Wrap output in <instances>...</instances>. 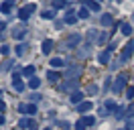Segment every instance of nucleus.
<instances>
[{"instance_id":"a19ab883","label":"nucleus","mask_w":134,"mask_h":130,"mask_svg":"<svg viewBox=\"0 0 134 130\" xmlns=\"http://www.w3.org/2000/svg\"><path fill=\"white\" fill-rule=\"evenodd\" d=\"M2 122H4V116H2V114H0V124H2Z\"/></svg>"},{"instance_id":"bb28decb","label":"nucleus","mask_w":134,"mask_h":130,"mask_svg":"<svg viewBox=\"0 0 134 130\" xmlns=\"http://www.w3.org/2000/svg\"><path fill=\"white\" fill-rule=\"evenodd\" d=\"M25 51H26V45H16V47H14V53H16L18 57L25 55Z\"/></svg>"},{"instance_id":"aec40b11","label":"nucleus","mask_w":134,"mask_h":130,"mask_svg":"<svg viewBox=\"0 0 134 130\" xmlns=\"http://www.w3.org/2000/svg\"><path fill=\"white\" fill-rule=\"evenodd\" d=\"M25 35H26V32H25V29H18V26L14 29V31H12V37H14L16 41H18V39H23Z\"/></svg>"},{"instance_id":"20e7f679","label":"nucleus","mask_w":134,"mask_h":130,"mask_svg":"<svg viewBox=\"0 0 134 130\" xmlns=\"http://www.w3.org/2000/svg\"><path fill=\"white\" fill-rule=\"evenodd\" d=\"M77 85H79V79H67L63 85H61V89L63 91H75Z\"/></svg>"},{"instance_id":"e433bc0d","label":"nucleus","mask_w":134,"mask_h":130,"mask_svg":"<svg viewBox=\"0 0 134 130\" xmlns=\"http://www.w3.org/2000/svg\"><path fill=\"white\" fill-rule=\"evenodd\" d=\"M75 128H77V130H83V128H85L83 120H79V122H77V124H75Z\"/></svg>"},{"instance_id":"4be33fe9","label":"nucleus","mask_w":134,"mask_h":130,"mask_svg":"<svg viewBox=\"0 0 134 130\" xmlns=\"http://www.w3.org/2000/svg\"><path fill=\"white\" fill-rule=\"evenodd\" d=\"M23 75H26V77H35V67H33V65L25 67V69H23Z\"/></svg>"},{"instance_id":"4468645a","label":"nucleus","mask_w":134,"mask_h":130,"mask_svg":"<svg viewBox=\"0 0 134 130\" xmlns=\"http://www.w3.org/2000/svg\"><path fill=\"white\" fill-rule=\"evenodd\" d=\"M120 31H122V35L130 37V35H132V26H130L128 23H122V24H120Z\"/></svg>"},{"instance_id":"f704fd0d","label":"nucleus","mask_w":134,"mask_h":130,"mask_svg":"<svg viewBox=\"0 0 134 130\" xmlns=\"http://www.w3.org/2000/svg\"><path fill=\"white\" fill-rule=\"evenodd\" d=\"M126 96L132 100V98H134V88H128V89H126Z\"/></svg>"},{"instance_id":"c85d7f7f","label":"nucleus","mask_w":134,"mask_h":130,"mask_svg":"<svg viewBox=\"0 0 134 130\" xmlns=\"http://www.w3.org/2000/svg\"><path fill=\"white\" fill-rule=\"evenodd\" d=\"M53 6L55 8H63V6H67V2L65 0H53Z\"/></svg>"},{"instance_id":"dca6fc26","label":"nucleus","mask_w":134,"mask_h":130,"mask_svg":"<svg viewBox=\"0 0 134 130\" xmlns=\"http://www.w3.org/2000/svg\"><path fill=\"white\" fill-rule=\"evenodd\" d=\"M47 79L53 83V81H59V79H61V75H59L57 71H51V69H49V73H47Z\"/></svg>"},{"instance_id":"2eb2a0df","label":"nucleus","mask_w":134,"mask_h":130,"mask_svg":"<svg viewBox=\"0 0 134 130\" xmlns=\"http://www.w3.org/2000/svg\"><path fill=\"white\" fill-rule=\"evenodd\" d=\"M10 10H12V0H6L2 6H0V12H4V14H8Z\"/></svg>"},{"instance_id":"c9c22d12","label":"nucleus","mask_w":134,"mask_h":130,"mask_svg":"<svg viewBox=\"0 0 134 130\" xmlns=\"http://www.w3.org/2000/svg\"><path fill=\"white\" fill-rule=\"evenodd\" d=\"M10 65H12V63H10V61H6V63H4V65H0V67H2V71H8V69H10Z\"/></svg>"},{"instance_id":"c03bdc74","label":"nucleus","mask_w":134,"mask_h":130,"mask_svg":"<svg viewBox=\"0 0 134 130\" xmlns=\"http://www.w3.org/2000/svg\"><path fill=\"white\" fill-rule=\"evenodd\" d=\"M130 130H134V128H130Z\"/></svg>"},{"instance_id":"f257e3e1","label":"nucleus","mask_w":134,"mask_h":130,"mask_svg":"<svg viewBox=\"0 0 134 130\" xmlns=\"http://www.w3.org/2000/svg\"><path fill=\"white\" fill-rule=\"evenodd\" d=\"M126 81H128V77H126V75H118L116 81L112 83V91H114V94H120V91H124Z\"/></svg>"},{"instance_id":"473e14b6","label":"nucleus","mask_w":134,"mask_h":130,"mask_svg":"<svg viewBox=\"0 0 134 130\" xmlns=\"http://www.w3.org/2000/svg\"><path fill=\"white\" fill-rule=\"evenodd\" d=\"M8 51H10L8 45H2V47H0V53H2V55H8Z\"/></svg>"},{"instance_id":"c756f323","label":"nucleus","mask_w":134,"mask_h":130,"mask_svg":"<svg viewBox=\"0 0 134 130\" xmlns=\"http://www.w3.org/2000/svg\"><path fill=\"white\" fill-rule=\"evenodd\" d=\"M26 114H31V116H35V114H37V106H35V104L26 106Z\"/></svg>"},{"instance_id":"6ab92c4d","label":"nucleus","mask_w":134,"mask_h":130,"mask_svg":"<svg viewBox=\"0 0 134 130\" xmlns=\"http://www.w3.org/2000/svg\"><path fill=\"white\" fill-rule=\"evenodd\" d=\"M92 108H93L92 102H81V104H79V112H81V114H83V112H90Z\"/></svg>"},{"instance_id":"9b49d317","label":"nucleus","mask_w":134,"mask_h":130,"mask_svg":"<svg viewBox=\"0 0 134 130\" xmlns=\"http://www.w3.org/2000/svg\"><path fill=\"white\" fill-rule=\"evenodd\" d=\"M110 53H112V51H108V49H104V51L100 53V57H98V61H100L102 65H108V63H110Z\"/></svg>"},{"instance_id":"f03ea898","label":"nucleus","mask_w":134,"mask_h":130,"mask_svg":"<svg viewBox=\"0 0 134 130\" xmlns=\"http://www.w3.org/2000/svg\"><path fill=\"white\" fill-rule=\"evenodd\" d=\"M35 8H37L35 4H26V6H23L20 10H18V18H20V20H29V16L35 12Z\"/></svg>"},{"instance_id":"423d86ee","label":"nucleus","mask_w":134,"mask_h":130,"mask_svg":"<svg viewBox=\"0 0 134 130\" xmlns=\"http://www.w3.org/2000/svg\"><path fill=\"white\" fill-rule=\"evenodd\" d=\"M18 128H31V130H37V124H35V120L20 118V120H18Z\"/></svg>"},{"instance_id":"4c0bfd02","label":"nucleus","mask_w":134,"mask_h":130,"mask_svg":"<svg viewBox=\"0 0 134 130\" xmlns=\"http://www.w3.org/2000/svg\"><path fill=\"white\" fill-rule=\"evenodd\" d=\"M41 94H33V96H31V100H33V102H39V100H41Z\"/></svg>"},{"instance_id":"f3484780","label":"nucleus","mask_w":134,"mask_h":130,"mask_svg":"<svg viewBox=\"0 0 134 130\" xmlns=\"http://www.w3.org/2000/svg\"><path fill=\"white\" fill-rule=\"evenodd\" d=\"M69 100H71L73 104H81V100H83V96H81L79 91H73V94H71V98H69Z\"/></svg>"},{"instance_id":"a878e982","label":"nucleus","mask_w":134,"mask_h":130,"mask_svg":"<svg viewBox=\"0 0 134 130\" xmlns=\"http://www.w3.org/2000/svg\"><path fill=\"white\" fill-rule=\"evenodd\" d=\"M77 16H79V18H87V16H90V8H85V6H81V10H79V12H77Z\"/></svg>"},{"instance_id":"2f4dec72","label":"nucleus","mask_w":134,"mask_h":130,"mask_svg":"<svg viewBox=\"0 0 134 130\" xmlns=\"http://www.w3.org/2000/svg\"><path fill=\"white\" fill-rule=\"evenodd\" d=\"M87 91H90V94H96V91H98V85H96V83H90V85H87Z\"/></svg>"},{"instance_id":"6e6552de","label":"nucleus","mask_w":134,"mask_h":130,"mask_svg":"<svg viewBox=\"0 0 134 130\" xmlns=\"http://www.w3.org/2000/svg\"><path fill=\"white\" fill-rule=\"evenodd\" d=\"M79 73H81V67H79V65H73L71 69H67V79H77Z\"/></svg>"},{"instance_id":"f8f14e48","label":"nucleus","mask_w":134,"mask_h":130,"mask_svg":"<svg viewBox=\"0 0 134 130\" xmlns=\"http://www.w3.org/2000/svg\"><path fill=\"white\" fill-rule=\"evenodd\" d=\"M81 2H83L85 8H90V10H93V12L100 10V2H96V0H81Z\"/></svg>"},{"instance_id":"412c9836","label":"nucleus","mask_w":134,"mask_h":130,"mask_svg":"<svg viewBox=\"0 0 134 130\" xmlns=\"http://www.w3.org/2000/svg\"><path fill=\"white\" fill-rule=\"evenodd\" d=\"M39 85H41V79H39V77H31V79H29V88L31 89H37Z\"/></svg>"},{"instance_id":"1a4fd4ad","label":"nucleus","mask_w":134,"mask_h":130,"mask_svg":"<svg viewBox=\"0 0 134 130\" xmlns=\"http://www.w3.org/2000/svg\"><path fill=\"white\" fill-rule=\"evenodd\" d=\"M77 18H79V16H77L75 12H71V10H69V12H65V16H63L65 24H75V23H77Z\"/></svg>"},{"instance_id":"5701e85b","label":"nucleus","mask_w":134,"mask_h":130,"mask_svg":"<svg viewBox=\"0 0 134 130\" xmlns=\"http://www.w3.org/2000/svg\"><path fill=\"white\" fill-rule=\"evenodd\" d=\"M110 37H112L110 32H104V35H100V37H98V45H104L106 41H110Z\"/></svg>"},{"instance_id":"7c9ffc66","label":"nucleus","mask_w":134,"mask_h":130,"mask_svg":"<svg viewBox=\"0 0 134 130\" xmlns=\"http://www.w3.org/2000/svg\"><path fill=\"white\" fill-rule=\"evenodd\" d=\"M106 110H108V112H112V110H116V104H114L112 100H108V102H106Z\"/></svg>"},{"instance_id":"79ce46f5","label":"nucleus","mask_w":134,"mask_h":130,"mask_svg":"<svg viewBox=\"0 0 134 130\" xmlns=\"http://www.w3.org/2000/svg\"><path fill=\"white\" fill-rule=\"evenodd\" d=\"M0 39H2V32H0Z\"/></svg>"},{"instance_id":"58836bf2","label":"nucleus","mask_w":134,"mask_h":130,"mask_svg":"<svg viewBox=\"0 0 134 130\" xmlns=\"http://www.w3.org/2000/svg\"><path fill=\"white\" fill-rule=\"evenodd\" d=\"M18 112H23V114H26V104H20V106H18Z\"/></svg>"},{"instance_id":"9d476101","label":"nucleus","mask_w":134,"mask_h":130,"mask_svg":"<svg viewBox=\"0 0 134 130\" xmlns=\"http://www.w3.org/2000/svg\"><path fill=\"white\" fill-rule=\"evenodd\" d=\"M41 51L45 53V55H49L51 51H53V41H51V39H45V41H43V45H41Z\"/></svg>"},{"instance_id":"b1692460","label":"nucleus","mask_w":134,"mask_h":130,"mask_svg":"<svg viewBox=\"0 0 134 130\" xmlns=\"http://www.w3.org/2000/svg\"><path fill=\"white\" fill-rule=\"evenodd\" d=\"M81 120H83L85 126H93V124H96V118H93V116H83Z\"/></svg>"},{"instance_id":"a211bd4d","label":"nucleus","mask_w":134,"mask_h":130,"mask_svg":"<svg viewBox=\"0 0 134 130\" xmlns=\"http://www.w3.org/2000/svg\"><path fill=\"white\" fill-rule=\"evenodd\" d=\"M63 59H59V57H53L51 59V67H55V69H59V67H63Z\"/></svg>"},{"instance_id":"39448f33","label":"nucleus","mask_w":134,"mask_h":130,"mask_svg":"<svg viewBox=\"0 0 134 130\" xmlns=\"http://www.w3.org/2000/svg\"><path fill=\"white\" fill-rule=\"evenodd\" d=\"M132 53H134V41H130V43L124 47V51H122V57H120V59H122V61H128Z\"/></svg>"},{"instance_id":"cd10ccee","label":"nucleus","mask_w":134,"mask_h":130,"mask_svg":"<svg viewBox=\"0 0 134 130\" xmlns=\"http://www.w3.org/2000/svg\"><path fill=\"white\" fill-rule=\"evenodd\" d=\"M43 18H47V20L55 18V10H43Z\"/></svg>"},{"instance_id":"ea45409f","label":"nucleus","mask_w":134,"mask_h":130,"mask_svg":"<svg viewBox=\"0 0 134 130\" xmlns=\"http://www.w3.org/2000/svg\"><path fill=\"white\" fill-rule=\"evenodd\" d=\"M4 110H6V106H4V102H0V114L4 112Z\"/></svg>"},{"instance_id":"72a5a7b5","label":"nucleus","mask_w":134,"mask_h":130,"mask_svg":"<svg viewBox=\"0 0 134 130\" xmlns=\"http://www.w3.org/2000/svg\"><path fill=\"white\" fill-rule=\"evenodd\" d=\"M116 118H124V108H116Z\"/></svg>"},{"instance_id":"ddd939ff","label":"nucleus","mask_w":134,"mask_h":130,"mask_svg":"<svg viewBox=\"0 0 134 130\" xmlns=\"http://www.w3.org/2000/svg\"><path fill=\"white\" fill-rule=\"evenodd\" d=\"M100 23H102V26H112V24H114V18H112V14H102Z\"/></svg>"},{"instance_id":"37998d69","label":"nucleus","mask_w":134,"mask_h":130,"mask_svg":"<svg viewBox=\"0 0 134 130\" xmlns=\"http://www.w3.org/2000/svg\"><path fill=\"white\" fill-rule=\"evenodd\" d=\"M45 130H51V128H45Z\"/></svg>"},{"instance_id":"393cba45","label":"nucleus","mask_w":134,"mask_h":130,"mask_svg":"<svg viewBox=\"0 0 134 130\" xmlns=\"http://www.w3.org/2000/svg\"><path fill=\"white\" fill-rule=\"evenodd\" d=\"M87 41H96V43H98V31H96V29L87 31Z\"/></svg>"},{"instance_id":"7ed1b4c3","label":"nucleus","mask_w":134,"mask_h":130,"mask_svg":"<svg viewBox=\"0 0 134 130\" xmlns=\"http://www.w3.org/2000/svg\"><path fill=\"white\" fill-rule=\"evenodd\" d=\"M79 43H81V35L73 32V35H69V37H67V41H65V47H67V49H73V47H77Z\"/></svg>"},{"instance_id":"0eeeda50","label":"nucleus","mask_w":134,"mask_h":130,"mask_svg":"<svg viewBox=\"0 0 134 130\" xmlns=\"http://www.w3.org/2000/svg\"><path fill=\"white\" fill-rule=\"evenodd\" d=\"M12 88L16 89V91H23V89H25V83L20 81V73H18V71H14V79H12Z\"/></svg>"}]
</instances>
